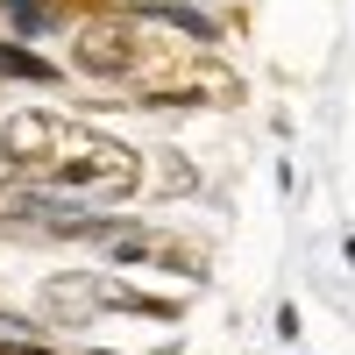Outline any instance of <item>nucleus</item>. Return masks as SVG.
<instances>
[{"label":"nucleus","mask_w":355,"mask_h":355,"mask_svg":"<svg viewBox=\"0 0 355 355\" xmlns=\"http://www.w3.org/2000/svg\"><path fill=\"white\" fill-rule=\"evenodd\" d=\"M150 50H157V21H142V15H93V21H78V36H71V71L100 78V85H128L142 64H150Z\"/></svg>","instance_id":"3"},{"label":"nucleus","mask_w":355,"mask_h":355,"mask_svg":"<svg viewBox=\"0 0 355 355\" xmlns=\"http://www.w3.org/2000/svg\"><path fill=\"white\" fill-rule=\"evenodd\" d=\"M107 249L121 256V263H171V270L199 277V249L171 242V234H157V227H107Z\"/></svg>","instance_id":"4"},{"label":"nucleus","mask_w":355,"mask_h":355,"mask_svg":"<svg viewBox=\"0 0 355 355\" xmlns=\"http://www.w3.org/2000/svg\"><path fill=\"white\" fill-rule=\"evenodd\" d=\"M128 93H135V107H242V78L214 50L171 36V21L157 15V50L128 78Z\"/></svg>","instance_id":"2"},{"label":"nucleus","mask_w":355,"mask_h":355,"mask_svg":"<svg viewBox=\"0 0 355 355\" xmlns=\"http://www.w3.org/2000/svg\"><path fill=\"white\" fill-rule=\"evenodd\" d=\"M8 15H15L21 28H43V15H50V0H8Z\"/></svg>","instance_id":"6"},{"label":"nucleus","mask_w":355,"mask_h":355,"mask_svg":"<svg viewBox=\"0 0 355 355\" xmlns=\"http://www.w3.org/2000/svg\"><path fill=\"white\" fill-rule=\"evenodd\" d=\"M0 157L21 185L43 192H100V199H128L142 185V157L128 142H114L100 128L71 121V114H15L0 128Z\"/></svg>","instance_id":"1"},{"label":"nucleus","mask_w":355,"mask_h":355,"mask_svg":"<svg viewBox=\"0 0 355 355\" xmlns=\"http://www.w3.org/2000/svg\"><path fill=\"white\" fill-rule=\"evenodd\" d=\"M0 78H36V85H50L57 71L43 64L36 50H15V43H0Z\"/></svg>","instance_id":"5"}]
</instances>
